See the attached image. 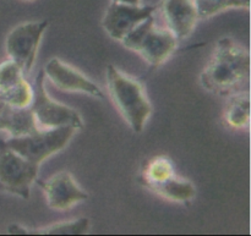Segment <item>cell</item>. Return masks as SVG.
Listing matches in <instances>:
<instances>
[{
	"instance_id": "6da1fadb",
	"label": "cell",
	"mask_w": 251,
	"mask_h": 236,
	"mask_svg": "<svg viewBox=\"0 0 251 236\" xmlns=\"http://www.w3.org/2000/svg\"><path fill=\"white\" fill-rule=\"evenodd\" d=\"M250 54L232 38H221L216 44L210 63L201 73V85L216 94L243 92L249 82Z\"/></svg>"
},
{
	"instance_id": "7a4b0ae2",
	"label": "cell",
	"mask_w": 251,
	"mask_h": 236,
	"mask_svg": "<svg viewBox=\"0 0 251 236\" xmlns=\"http://www.w3.org/2000/svg\"><path fill=\"white\" fill-rule=\"evenodd\" d=\"M107 86L113 102L129 126L135 132H141L152 113V105L141 83L114 65H108Z\"/></svg>"
},
{
	"instance_id": "3957f363",
	"label": "cell",
	"mask_w": 251,
	"mask_h": 236,
	"mask_svg": "<svg viewBox=\"0 0 251 236\" xmlns=\"http://www.w3.org/2000/svg\"><path fill=\"white\" fill-rule=\"evenodd\" d=\"M76 131L77 130L73 126L38 129L26 136L11 137L5 142L10 148L21 154L24 158L41 165L49 157L63 151Z\"/></svg>"
},
{
	"instance_id": "277c9868",
	"label": "cell",
	"mask_w": 251,
	"mask_h": 236,
	"mask_svg": "<svg viewBox=\"0 0 251 236\" xmlns=\"http://www.w3.org/2000/svg\"><path fill=\"white\" fill-rule=\"evenodd\" d=\"M39 165L24 158L0 140V191L28 200Z\"/></svg>"
},
{
	"instance_id": "5b68a950",
	"label": "cell",
	"mask_w": 251,
	"mask_h": 236,
	"mask_svg": "<svg viewBox=\"0 0 251 236\" xmlns=\"http://www.w3.org/2000/svg\"><path fill=\"white\" fill-rule=\"evenodd\" d=\"M44 80L46 75L42 69L36 76L33 86V100L29 107L33 113L37 125H41L46 129L60 126H73L76 130L82 129L83 121L81 115L73 108L51 99L44 87Z\"/></svg>"
},
{
	"instance_id": "8992f818",
	"label": "cell",
	"mask_w": 251,
	"mask_h": 236,
	"mask_svg": "<svg viewBox=\"0 0 251 236\" xmlns=\"http://www.w3.org/2000/svg\"><path fill=\"white\" fill-rule=\"evenodd\" d=\"M48 27L47 21H31L19 24L6 37V53L28 75L36 63L42 37Z\"/></svg>"
},
{
	"instance_id": "52a82bcc",
	"label": "cell",
	"mask_w": 251,
	"mask_h": 236,
	"mask_svg": "<svg viewBox=\"0 0 251 236\" xmlns=\"http://www.w3.org/2000/svg\"><path fill=\"white\" fill-rule=\"evenodd\" d=\"M39 186L46 195L49 208L54 211H68L76 203L88 198V193L65 170L54 174L47 180L39 181Z\"/></svg>"
},
{
	"instance_id": "ba28073f",
	"label": "cell",
	"mask_w": 251,
	"mask_h": 236,
	"mask_svg": "<svg viewBox=\"0 0 251 236\" xmlns=\"http://www.w3.org/2000/svg\"><path fill=\"white\" fill-rule=\"evenodd\" d=\"M156 6L131 5L113 1L105 11L102 26L113 39L122 41L135 26L153 15Z\"/></svg>"
},
{
	"instance_id": "9c48e42d",
	"label": "cell",
	"mask_w": 251,
	"mask_h": 236,
	"mask_svg": "<svg viewBox=\"0 0 251 236\" xmlns=\"http://www.w3.org/2000/svg\"><path fill=\"white\" fill-rule=\"evenodd\" d=\"M43 72L59 90L66 92L86 93L95 98H103V92L98 85L86 77L80 71L63 63L60 59H50L44 66Z\"/></svg>"
},
{
	"instance_id": "30bf717a",
	"label": "cell",
	"mask_w": 251,
	"mask_h": 236,
	"mask_svg": "<svg viewBox=\"0 0 251 236\" xmlns=\"http://www.w3.org/2000/svg\"><path fill=\"white\" fill-rule=\"evenodd\" d=\"M162 11L167 27L178 41L190 36L199 20L193 0H163Z\"/></svg>"
},
{
	"instance_id": "8fae6325",
	"label": "cell",
	"mask_w": 251,
	"mask_h": 236,
	"mask_svg": "<svg viewBox=\"0 0 251 236\" xmlns=\"http://www.w3.org/2000/svg\"><path fill=\"white\" fill-rule=\"evenodd\" d=\"M178 46L176 37L167 29H162L154 24L140 44L137 53L152 66H158L173 54Z\"/></svg>"
},
{
	"instance_id": "7c38bea8",
	"label": "cell",
	"mask_w": 251,
	"mask_h": 236,
	"mask_svg": "<svg viewBox=\"0 0 251 236\" xmlns=\"http://www.w3.org/2000/svg\"><path fill=\"white\" fill-rule=\"evenodd\" d=\"M38 130L31 108H17L7 104L0 98V131L10 137L26 136Z\"/></svg>"
},
{
	"instance_id": "4fadbf2b",
	"label": "cell",
	"mask_w": 251,
	"mask_h": 236,
	"mask_svg": "<svg viewBox=\"0 0 251 236\" xmlns=\"http://www.w3.org/2000/svg\"><path fill=\"white\" fill-rule=\"evenodd\" d=\"M146 188L161 197L181 203L190 201L196 193L195 185L191 181L178 178V176H176V174L171 178L161 181V183L151 184Z\"/></svg>"
},
{
	"instance_id": "5bb4252c",
	"label": "cell",
	"mask_w": 251,
	"mask_h": 236,
	"mask_svg": "<svg viewBox=\"0 0 251 236\" xmlns=\"http://www.w3.org/2000/svg\"><path fill=\"white\" fill-rule=\"evenodd\" d=\"M225 119L234 129H244L250 121V97L248 92L230 94L225 109Z\"/></svg>"
},
{
	"instance_id": "9a60e30c",
	"label": "cell",
	"mask_w": 251,
	"mask_h": 236,
	"mask_svg": "<svg viewBox=\"0 0 251 236\" xmlns=\"http://www.w3.org/2000/svg\"><path fill=\"white\" fill-rule=\"evenodd\" d=\"M174 175V165L167 157H156L150 159L142 168L140 183L144 186L161 183Z\"/></svg>"
},
{
	"instance_id": "2e32d148",
	"label": "cell",
	"mask_w": 251,
	"mask_h": 236,
	"mask_svg": "<svg viewBox=\"0 0 251 236\" xmlns=\"http://www.w3.org/2000/svg\"><path fill=\"white\" fill-rule=\"evenodd\" d=\"M0 98L14 107L29 108L33 100V87L25 77L9 91L0 93Z\"/></svg>"
},
{
	"instance_id": "e0dca14e",
	"label": "cell",
	"mask_w": 251,
	"mask_h": 236,
	"mask_svg": "<svg viewBox=\"0 0 251 236\" xmlns=\"http://www.w3.org/2000/svg\"><path fill=\"white\" fill-rule=\"evenodd\" d=\"M88 230L90 220L82 217L75 220L53 224L41 230L34 229V235H86Z\"/></svg>"
},
{
	"instance_id": "ac0fdd59",
	"label": "cell",
	"mask_w": 251,
	"mask_h": 236,
	"mask_svg": "<svg viewBox=\"0 0 251 236\" xmlns=\"http://www.w3.org/2000/svg\"><path fill=\"white\" fill-rule=\"evenodd\" d=\"M24 71L11 59L0 64V93L6 92L25 78Z\"/></svg>"
},
{
	"instance_id": "d6986e66",
	"label": "cell",
	"mask_w": 251,
	"mask_h": 236,
	"mask_svg": "<svg viewBox=\"0 0 251 236\" xmlns=\"http://www.w3.org/2000/svg\"><path fill=\"white\" fill-rule=\"evenodd\" d=\"M154 26V17L153 15H151L150 17H147L146 20H144L142 22H140L137 26H135L124 38L122 39L123 44L126 47L130 50L137 51L140 44H141L142 39L145 38V36L147 34V32Z\"/></svg>"
},
{
	"instance_id": "ffe728a7",
	"label": "cell",
	"mask_w": 251,
	"mask_h": 236,
	"mask_svg": "<svg viewBox=\"0 0 251 236\" xmlns=\"http://www.w3.org/2000/svg\"><path fill=\"white\" fill-rule=\"evenodd\" d=\"M194 4H195L199 19H207L228 9L226 0H194Z\"/></svg>"
},
{
	"instance_id": "44dd1931",
	"label": "cell",
	"mask_w": 251,
	"mask_h": 236,
	"mask_svg": "<svg viewBox=\"0 0 251 236\" xmlns=\"http://www.w3.org/2000/svg\"><path fill=\"white\" fill-rule=\"evenodd\" d=\"M7 233L10 235H34V229H28L21 224H10Z\"/></svg>"
},
{
	"instance_id": "7402d4cb",
	"label": "cell",
	"mask_w": 251,
	"mask_h": 236,
	"mask_svg": "<svg viewBox=\"0 0 251 236\" xmlns=\"http://www.w3.org/2000/svg\"><path fill=\"white\" fill-rule=\"evenodd\" d=\"M227 2L228 9L230 7H245V9H249L250 6V0H226Z\"/></svg>"
},
{
	"instance_id": "603a6c76",
	"label": "cell",
	"mask_w": 251,
	"mask_h": 236,
	"mask_svg": "<svg viewBox=\"0 0 251 236\" xmlns=\"http://www.w3.org/2000/svg\"><path fill=\"white\" fill-rule=\"evenodd\" d=\"M117 2H124V4H131V5H139L140 0H113Z\"/></svg>"
},
{
	"instance_id": "cb8c5ba5",
	"label": "cell",
	"mask_w": 251,
	"mask_h": 236,
	"mask_svg": "<svg viewBox=\"0 0 251 236\" xmlns=\"http://www.w3.org/2000/svg\"><path fill=\"white\" fill-rule=\"evenodd\" d=\"M22 1H34V0H22Z\"/></svg>"
}]
</instances>
